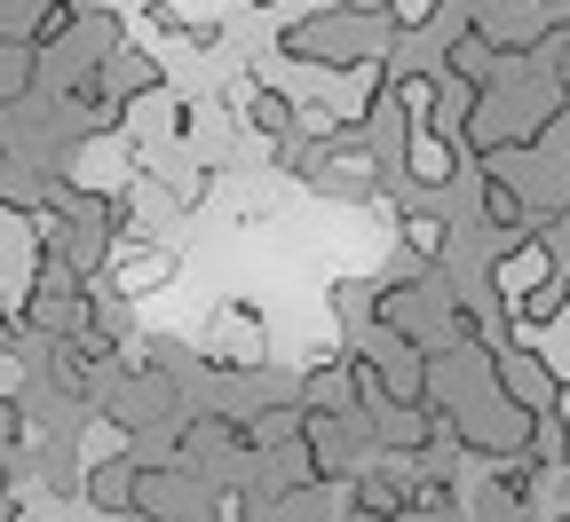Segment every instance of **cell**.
Listing matches in <instances>:
<instances>
[{"mask_svg": "<svg viewBox=\"0 0 570 522\" xmlns=\"http://www.w3.org/2000/svg\"><path fill=\"white\" fill-rule=\"evenodd\" d=\"M167 269H175V262H167V254H159V246H142V262H135V254H127V262H119V285H127V293H135V285H159V277H167Z\"/></svg>", "mask_w": 570, "mask_h": 522, "instance_id": "6da1fadb", "label": "cell"}]
</instances>
